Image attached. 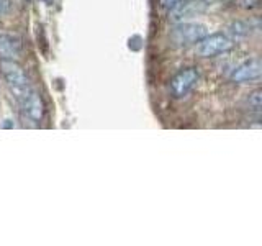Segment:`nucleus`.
<instances>
[{
  "instance_id": "nucleus-1",
  "label": "nucleus",
  "mask_w": 262,
  "mask_h": 246,
  "mask_svg": "<svg viewBox=\"0 0 262 246\" xmlns=\"http://www.w3.org/2000/svg\"><path fill=\"white\" fill-rule=\"evenodd\" d=\"M208 35V30L202 23L179 22L170 31V41L176 48H188L196 45L202 38Z\"/></svg>"
},
{
  "instance_id": "nucleus-4",
  "label": "nucleus",
  "mask_w": 262,
  "mask_h": 246,
  "mask_svg": "<svg viewBox=\"0 0 262 246\" xmlns=\"http://www.w3.org/2000/svg\"><path fill=\"white\" fill-rule=\"evenodd\" d=\"M200 79V72L196 68H184L180 69L169 82V90L172 97L184 98L195 89L196 82Z\"/></svg>"
},
{
  "instance_id": "nucleus-11",
  "label": "nucleus",
  "mask_w": 262,
  "mask_h": 246,
  "mask_svg": "<svg viewBox=\"0 0 262 246\" xmlns=\"http://www.w3.org/2000/svg\"><path fill=\"white\" fill-rule=\"evenodd\" d=\"M10 8V0H0V16L5 15Z\"/></svg>"
},
{
  "instance_id": "nucleus-9",
  "label": "nucleus",
  "mask_w": 262,
  "mask_h": 246,
  "mask_svg": "<svg viewBox=\"0 0 262 246\" xmlns=\"http://www.w3.org/2000/svg\"><path fill=\"white\" fill-rule=\"evenodd\" d=\"M248 107L254 115H259L262 109V92L260 90H254L248 97Z\"/></svg>"
},
{
  "instance_id": "nucleus-7",
  "label": "nucleus",
  "mask_w": 262,
  "mask_h": 246,
  "mask_svg": "<svg viewBox=\"0 0 262 246\" xmlns=\"http://www.w3.org/2000/svg\"><path fill=\"white\" fill-rule=\"evenodd\" d=\"M207 10V2L205 0H182L177 7H174L170 12V20L174 22H187L193 16L203 13Z\"/></svg>"
},
{
  "instance_id": "nucleus-3",
  "label": "nucleus",
  "mask_w": 262,
  "mask_h": 246,
  "mask_svg": "<svg viewBox=\"0 0 262 246\" xmlns=\"http://www.w3.org/2000/svg\"><path fill=\"white\" fill-rule=\"evenodd\" d=\"M196 53L202 57H216L220 54H225L231 51L234 46V41L229 38L226 33H211L202 38L196 43Z\"/></svg>"
},
{
  "instance_id": "nucleus-5",
  "label": "nucleus",
  "mask_w": 262,
  "mask_h": 246,
  "mask_svg": "<svg viewBox=\"0 0 262 246\" xmlns=\"http://www.w3.org/2000/svg\"><path fill=\"white\" fill-rule=\"evenodd\" d=\"M0 74L15 94L30 87L27 72L16 61H0Z\"/></svg>"
},
{
  "instance_id": "nucleus-8",
  "label": "nucleus",
  "mask_w": 262,
  "mask_h": 246,
  "mask_svg": "<svg viewBox=\"0 0 262 246\" xmlns=\"http://www.w3.org/2000/svg\"><path fill=\"white\" fill-rule=\"evenodd\" d=\"M23 54V43L18 36L0 33V61H18Z\"/></svg>"
},
{
  "instance_id": "nucleus-2",
  "label": "nucleus",
  "mask_w": 262,
  "mask_h": 246,
  "mask_svg": "<svg viewBox=\"0 0 262 246\" xmlns=\"http://www.w3.org/2000/svg\"><path fill=\"white\" fill-rule=\"evenodd\" d=\"M16 98H18V102H20V109H21L23 117L31 123H36V125L41 123L46 109H45L43 98H41V95L36 92V90L28 87L16 94Z\"/></svg>"
},
{
  "instance_id": "nucleus-10",
  "label": "nucleus",
  "mask_w": 262,
  "mask_h": 246,
  "mask_svg": "<svg viewBox=\"0 0 262 246\" xmlns=\"http://www.w3.org/2000/svg\"><path fill=\"white\" fill-rule=\"evenodd\" d=\"M182 0H159V4L162 8H166V10H172L174 7H177Z\"/></svg>"
},
{
  "instance_id": "nucleus-6",
  "label": "nucleus",
  "mask_w": 262,
  "mask_h": 246,
  "mask_svg": "<svg viewBox=\"0 0 262 246\" xmlns=\"http://www.w3.org/2000/svg\"><path fill=\"white\" fill-rule=\"evenodd\" d=\"M262 76V61L260 57H249L236 66L231 72V80L236 84H249V82H257Z\"/></svg>"
}]
</instances>
